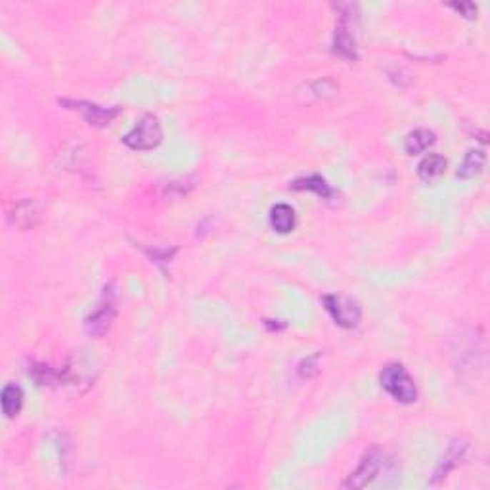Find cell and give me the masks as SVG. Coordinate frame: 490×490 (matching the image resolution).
<instances>
[{
  "label": "cell",
  "mask_w": 490,
  "mask_h": 490,
  "mask_svg": "<svg viewBox=\"0 0 490 490\" xmlns=\"http://www.w3.org/2000/svg\"><path fill=\"white\" fill-rule=\"evenodd\" d=\"M60 106L77 111L92 126H108L121 111L119 108H104L98 104L86 102V100H60Z\"/></svg>",
  "instance_id": "cell-6"
},
{
  "label": "cell",
  "mask_w": 490,
  "mask_h": 490,
  "mask_svg": "<svg viewBox=\"0 0 490 490\" xmlns=\"http://www.w3.org/2000/svg\"><path fill=\"white\" fill-rule=\"evenodd\" d=\"M161 140L163 131L156 115H144L142 119L136 121V125L132 126V131L123 136L125 146L134 151L154 150L161 144Z\"/></svg>",
  "instance_id": "cell-3"
},
{
  "label": "cell",
  "mask_w": 490,
  "mask_h": 490,
  "mask_svg": "<svg viewBox=\"0 0 490 490\" xmlns=\"http://www.w3.org/2000/svg\"><path fill=\"white\" fill-rule=\"evenodd\" d=\"M353 8L349 6V12H343L341 10L339 21H337V27H335V35H334V50L335 54H339L341 58H345L349 61H354L359 58L356 54V41H354V33H353Z\"/></svg>",
  "instance_id": "cell-7"
},
{
  "label": "cell",
  "mask_w": 490,
  "mask_h": 490,
  "mask_svg": "<svg viewBox=\"0 0 490 490\" xmlns=\"http://www.w3.org/2000/svg\"><path fill=\"white\" fill-rule=\"evenodd\" d=\"M324 305H326V311L329 312V316L334 318V322L337 326L345 329H353L359 326L360 316V306L356 301H353L351 297H345V295H326L324 297Z\"/></svg>",
  "instance_id": "cell-5"
},
{
  "label": "cell",
  "mask_w": 490,
  "mask_h": 490,
  "mask_svg": "<svg viewBox=\"0 0 490 490\" xmlns=\"http://www.w3.org/2000/svg\"><path fill=\"white\" fill-rule=\"evenodd\" d=\"M0 404H2V414L6 418H16L21 412L24 406V391L16 383H8L6 387L2 389L0 395Z\"/></svg>",
  "instance_id": "cell-9"
},
{
  "label": "cell",
  "mask_w": 490,
  "mask_h": 490,
  "mask_svg": "<svg viewBox=\"0 0 490 490\" xmlns=\"http://www.w3.org/2000/svg\"><path fill=\"white\" fill-rule=\"evenodd\" d=\"M484 163H486V156H484L483 150H469L464 157L460 169H458V179L467 180L477 176L484 169Z\"/></svg>",
  "instance_id": "cell-13"
},
{
  "label": "cell",
  "mask_w": 490,
  "mask_h": 490,
  "mask_svg": "<svg viewBox=\"0 0 490 490\" xmlns=\"http://www.w3.org/2000/svg\"><path fill=\"white\" fill-rule=\"evenodd\" d=\"M467 449H469V444H467L466 439H456V441H452V444H450L449 450H446V454L443 456V460L439 461V466H436L431 484L441 483L452 469H456V467L460 466Z\"/></svg>",
  "instance_id": "cell-8"
},
{
  "label": "cell",
  "mask_w": 490,
  "mask_h": 490,
  "mask_svg": "<svg viewBox=\"0 0 490 490\" xmlns=\"http://www.w3.org/2000/svg\"><path fill=\"white\" fill-rule=\"evenodd\" d=\"M389 466H391V460H389V456L385 454L383 450H368V452L362 456L359 467L349 475V479L343 483V486H345V489H364V486H368L379 473L387 471Z\"/></svg>",
  "instance_id": "cell-2"
},
{
  "label": "cell",
  "mask_w": 490,
  "mask_h": 490,
  "mask_svg": "<svg viewBox=\"0 0 490 490\" xmlns=\"http://www.w3.org/2000/svg\"><path fill=\"white\" fill-rule=\"evenodd\" d=\"M444 171H446V159L439 154H429L418 165V176L424 182H435L436 179L443 176Z\"/></svg>",
  "instance_id": "cell-10"
},
{
  "label": "cell",
  "mask_w": 490,
  "mask_h": 490,
  "mask_svg": "<svg viewBox=\"0 0 490 490\" xmlns=\"http://www.w3.org/2000/svg\"><path fill=\"white\" fill-rule=\"evenodd\" d=\"M452 8L454 10H458V12H461L466 18H475V12H477V8L473 6V4H452Z\"/></svg>",
  "instance_id": "cell-17"
},
{
  "label": "cell",
  "mask_w": 490,
  "mask_h": 490,
  "mask_svg": "<svg viewBox=\"0 0 490 490\" xmlns=\"http://www.w3.org/2000/svg\"><path fill=\"white\" fill-rule=\"evenodd\" d=\"M39 219V211H36L35 204L31 199H25L21 204L16 205V209L12 213V222L18 224L19 228H29L33 226Z\"/></svg>",
  "instance_id": "cell-15"
},
{
  "label": "cell",
  "mask_w": 490,
  "mask_h": 490,
  "mask_svg": "<svg viewBox=\"0 0 490 490\" xmlns=\"http://www.w3.org/2000/svg\"><path fill=\"white\" fill-rule=\"evenodd\" d=\"M379 383L389 396H393L396 402H402V404H410L418 396L414 377L402 364L385 366L379 374Z\"/></svg>",
  "instance_id": "cell-1"
},
{
  "label": "cell",
  "mask_w": 490,
  "mask_h": 490,
  "mask_svg": "<svg viewBox=\"0 0 490 490\" xmlns=\"http://www.w3.org/2000/svg\"><path fill=\"white\" fill-rule=\"evenodd\" d=\"M291 188L293 190L314 191V194L320 196V198H331V194H334V190L329 188L328 182H326L322 176H318V174H312V176H306V179L295 180V182L291 184Z\"/></svg>",
  "instance_id": "cell-14"
},
{
  "label": "cell",
  "mask_w": 490,
  "mask_h": 490,
  "mask_svg": "<svg viewBox=\"0 0 490 490\" xmlns=\"http://www.w3.org/2000/svg\"><path fill=\"white\" fill-rule=\"evenodd\" d=\"M115 314H117V291L114 289V286H108L104 289L96 309L90 312L86 322H84L86 331L94 337H102L114 322Z\"/></svg>",
  "instance_id": "cell-4"
},
{
  "label": "cell",
  "mask_w": 490,
  "mask_h": 490,
  "mask_svg": "<svg viewBox=\"0 0 490 490\" xmlns=\"http://www.w3.org/2000/svg\"><path fill=\"white\" fill-rule=\"evenodd\" d=\"M318 360H320V354H314V356H309V359H305L301 362L299 376L303 377V379H311V377L316 376L318 370H320Z\"/></svg>",
  "instance_id": "cell-16"
},
{
  "label": "cell",
  "mask_w": 490,
  "mask_h": 490,
  "mask_svg": "<svg viewBox=\"0 0 490 490\" xmlns=\"http://www.w3.org/2000/svg\"><path fill=\"white\" fill-rule=\"evenodd\" d=\"M270 226L276 232L287 234L295 228V211L287 204H278L270 209Z\"/></svg>",
  "instance_id": "cell-11"
},
{
  "label": "cell",
  "mask_w": 490,
  "mask_h": 490,
  "mask_svg": "<svg viewBox=\"0 0 490 490\" xmlns=\"http://www.w3.org/2000/svg\"><path fill=\"white\" fill-rule=\"evenodd\" d=\"M433 144H435V132L431 129H416L406 136L404 148H406V154H410V156H418Z\"/></svg>",
  "instance_id": "cell-12"
}]
</instances>
